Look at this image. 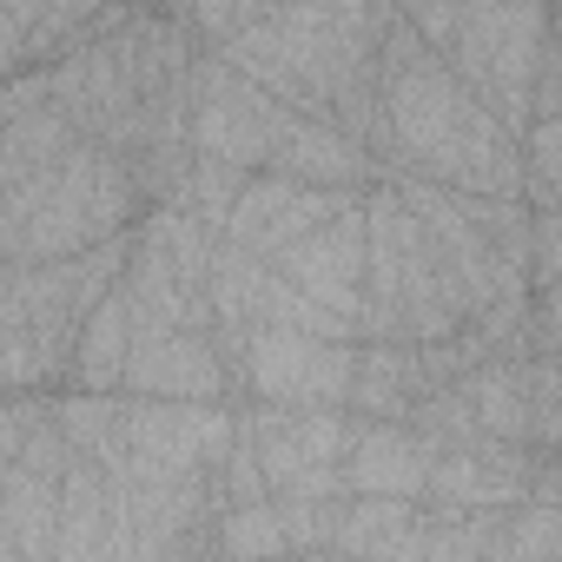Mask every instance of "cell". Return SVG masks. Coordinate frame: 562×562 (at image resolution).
I'll list each match as a JSON object with an SVG mask.
<instances>
[{"instance_id":"cell-7","label":"cell","mask_w":562,"mask_h":562,"mask_svg":"<svg viewBox=\"0 0 562 562\" xmlns=\"http://www.w3.org/2000/svg\"><path fill=\"white\" fill-rule=\"evenodd\" d=\"M430 443L391 417H351L345 450H338V483L345 496H424Z\"/></svg>"},{"instance_id":"cell-1","label":"cell","mask_w":562,"mask_h":562,"mask_svg":"<svg viewBox=\"0 0 562 562\" xmlns=\"http://www.w3.org/2000/svg\"><path fill=\"white\" fill-rule=\"evenodd\" d=\"M146 212L133 172L120 153L74 139L60 159L34 166L21 186L0 192V258L8 265H47L74 258L100 238H120Z\"/></svg>"},{"instance_id":"cell-4","label":"cell","mask_w":562,"mask_h":562,"mask_svg":"<svg viewBox=\"0 0 562 562\" xmlns=\"http://www.w3.org/2000/svg\"><path fill=\"white\" fill-rule=\"evenodd\" d=\"M271 265L285 271L318 312L345 318L351 338H358V312H364V192L345 199L331 218H318L299 245H285Z\"/></svg>"},{"instance_id":"cell-6","label":"cell","mask_w":562,"mask_h":562,"mask_svg":"<svg viewBox=\"0 0 562 562\" xmlns=\"http://www.w3.org/2000/svg\"><path fill=\"white\" fill-rule=\"evenodd\" d=\"M120 391L133 397H179V404H205V397H232V371L212 345V331L192 325H166L126 345V378Z\"/></svg>"},{"instance_id":"cell-5","label":"cell","mask_w":562,"mask_h":562,"mask_svg":"<svg viewBox=\"0 0 562 562\" xmlns=\"http://www.w3.org/2000/svg\"><path fill=\"white\" fill-rule=\"evenodd\" d=\"M345 199H358V192H318V186L278 179V172H251V179L238 186V199H232V212H225L218 238L271 265L285 245H299L318 218H331Z\"/></svg>"},{"instance_id":"cell-10","label":"cell","mask_w":562,"mask_h":562,"mask_svg":"<svg viewBox=\"0 0 562 562\" xmlns=\"http://www.w3.org/2000/svg\"><path fill=\"white\" fill-rule=\"evenodd\" d=\"M0 271H8V258H0Z\"/></svg>"},{"instance_id":"cell-2","label":"cell","mask_w":562,"mask_h":562,"mask_svg":"<svg viewBox=\"0 0 562 562\" xmlns=\"http://www.w3.org/2000/svg\"><path fill=\"white\" fill-rule=\"evenodd\" d=\"M351 338H312L292 325H251L232 364V397L258 404H345L351 397Z\"/></svg>"},{"instance_id":"cell-9","label":"cell","mask_w":562,"mask_h":562,"mask_svg":"<svg viewBox=\"0 0 562 562\" xmlns=\"http://www.w3.org/2000/svg\"><path fill=\"white\" fill-rule=\"evenodd\" d=\"M126 345H133V331H126V305H120V285L80 318V331H74V351H67V391H120V378H126Z\"/></svg>"},{"instance_id":"cell-8","label":"cell","mask_w":562,"mask_h":562,"mask_svg":"<svg viewBox=\"0 0 562 562\" xmlns=\"http://www.w3.org/2000/svg\"><path fill=\"white\" fill-rule=\"evenodd\" d=\"M265 172L299 179V186H318V192H364V186H378L371 146H358V139H351L345 126H331L325 113H299L285 133H278Z\"/></svg>"},{"instance_id":"cell-3","label":"cell","mask_w":562,"mask_h":562,"mask_svg":"<svg viewBox=\"0 0 562 562\" xmlns=\"http://www.w3.org/2000/svg\"><path fill=\"white\" fill-rule=\"evenodd\" d=\"M60 476H67V437H60L54 391H47L21 450L0 470V555H54Z\"/></svg>"}]
</instances>
